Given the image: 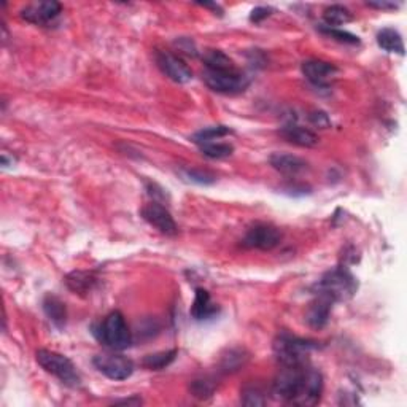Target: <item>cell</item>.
I'll return each mask as SVG.
<instances>
[{
	"label": "cell",
	"instance_id": "cell-1",
	"mask_svg": "<svg viewBox=\"0 0 407 407\" xmlns=\"http://www.w3.org/2000/svg\"><path fill=\"white\" fill-rule=\"evenodd\" d=\"M323 385L322 372L309 367V365L281 366V371L274 379L272 394L284 403L308 407L320 403Z\"/></svg>",
	"mask_w": 407,
	"mask_h": 407
},
{
	"label": "cell",
	"instance_id": "cell-2",
	"mask_svg": "<svg viewBox=\"0 0 407 407\" xmlns=\"http://www.w3.org/2000/svg\"><path fill=\"white\" fill-rule=\"evenodd\" d=\"M318 348L314 341L300 339V337L281 333L274 341V355L281 366L294 367L309 365V355Z\"/></svg>",
	"mask_w": 407,
	"mask_h": 407
},
{
	"label": "cell",
	"instance_id": "cell-3",
	"mask_svg": "<svg viewBox=\"0 0 407 407\" xmlns=\"http://www.w3.org/2000/svg\"><path fill=\"white\" fill-rule=\"evenodd\" d=\"M92 333L100 344L115 350V352L126 350L130 344H133V333H130L128 327L126 318L118 310L110 312V314L104 318V322L94 328Z\"/></svg>",
	"mask_w": 407,
	"mask_h": 407
},
{
	"label": "cell",
	"instance_id": "cell-4",
	"mask_svg": "<svg viewBox=\"0 0 407 407\" xmlns=\"http://www.w3.org/2000/svg\"><path fill=\"white\" fill-rule=\"evenodd\" d=\"M318 291L337 303V300H347L355 296L358 290V281L355 275L346 266H339L328 271L318 281Z\"/></svg>",
	"mask_w": 407,
	"mask_h": 407
},
{
	"label": "cell",
	"instance_id": "cell-5",
	"mask_svg": "<svg viewBox=\"0 0 407 407\" xmlns=\"http://www.w3.org/2000/svg\"><path fill=\"white\" fill-rule=\"evenodd\" d=\"M35 356L37 363H39L48 374H51L56 379H59L62 384L72 388L80 387L81 379L77 372V367L73 366V363L68 360L66 355L42 348L37 352Z\"/></svg>",
	"mask_w": 407,
	"mask_h": 407
},
{
	"label": "cell",
	"instance_id": "cell-6",
	"mask_svg": "<svg viewBox=\"0 0 407 407\" xmlns=\"http://www.w3.org/2000/svg\"><path fill=\"white\" fill-rule=\"evenodd\" d=\"M202 80L212 91L231 94V96L243 92L250 85V78L237 67L220 68V71H207V68H204Z\"/></svg>",
	"mask_w": 407,
	"mask_h": 407
},
{
	"label": "cell",
	"instance_id": "cell-7",
	"mask_svg": "<svg viewBox=\"0 0 407 407\" xmlns=\"http://www.w3.org/2000/svg\"><path fill=\"white\" fill-rule=\"evenodd\" d=\"M92 365L110 380H126L134 372V363L120 353H100L94 356Z\"/></svg>",
	"mask_w": 407,
	"mask_h": 407
},
{
	"label": "cell",
	"instance_id": "cell-8",
	"mask_svg": "<svg viewBox=\"0 0 407 407\" xmlns=\"http://www.w3.org/2000/svg\"><path fill=\"white\" fill-rule=\"evenodd\" d=\"M281 242V233L279 228L267 223H256L250 228L242 239V245L252 250H261V252H271L279 247Z\"/></svg>",
	"mask_w": 407,
	"mask_h": 407
},
{
	"label": "cell",
	"instance_id": "cell-9",
	"mask_svg": "<svg viewBox=\"0 0 407 407\" xmlns=\"http://www.w3.org/2000/svg\"><path fill=\"white\" fill-rule=\"evenodd\" d=\"M303 75L305 80L317 87H329L334 83L339 68L334 64L320 59H308L303 62Z\"/></svg>",
	"mask_w": 407,
	"mask_h": 407
},
{
	"label": "cell",
	"instance_id": "cell-10",
	"mask_svg": "<svg viewBox=\"0 0 407 407\" xmlns=\"http://www.w3.org/2000/svg\"><path fill=\"white\" fill-rule=\"evenodd\" d=\"M156 64L159 71L171 78L175 83H188L193 78L191 68L180 56L171 51H158L156 53Z\"/></svg>",
	"mask_w": 407,
	"mask_h": 407
},
{
	"label": "cell",
	"instance_id": "cell-11",
	"mask_svg": "<svg viewBox=\"0 0 407 407\" xmlns=\"http://www.w3.org/2000/svg\"><path fill=\"white\" fill-rule=\"evenodd\" d=\"M142 217L150 226H153L159 231L161 234L175 236L177 234V223L164 205L159 202H150L142 209Z\"/></svg>",
	"mask_w": 407,
	"mask_h": 407
},
{
	"label": "cell",
	"instance_id": "cell-12",
	"mask_svg": "<svg viewBox=\"0 0 407 407\" xmlns=\"http://www.w3.org/2000/svg\"><path fill=\"white\" fill-rule=\"evenodd\" d=\"M61 11L62 5L54 0H49V2L28 5L26 8L21 10V18L30 24H37V26H47L61 15Z\"/></svg>",
	"mask_w": 407,
	"mask_h": 407
},
{
	"label": "cell",
	"instance_id": "cell-13",
	"mask_svg": "<svg viewBox=\"0 0 407 407\" xmlns=\"http://www.w3.org/2000/svg\"><path fill=\"white\" fill-rule=\"evenodd\" d=\"M333 299L317 293L315 299L312 300L308 310H305V322L312 329H322L327 327L331 318V312H333Z\"/></svg>",
	"mask_w": 407,
	"mask_h": 407
},
{
	"label": "cell",
	"instance_id": "cell-14",
	"mask_svg": "<svg viewBox=\"0 0 407 407\" xmlns=\"http://www.w3.org/2000/svg\"><path fill=\"white\" fill-rule=\"evenodd\" d=\"M269 164H271L275 171L288 175V177H296V175L303 174L308 169V162L296 154L288 153H274L269 158Z\"/></svg>",
	"mask_w": 407,
	"mask_h": 407
},
{
	"label": "cell",
	"instance_id": "cell-15",
	"mask_svg": "<svg viewBox=\"0 0 407 407\" xmlns=\"http://www.w3.org/2000/svg\"><path fill=\"white\" fill-rule=\"evenodd\" d=\"M280 135L284 137L286 142L293 143V145H298V147H304V148H312V147H317L318 142V135L314 133V130H310L308 128H303L299 126V124H294L290 123L286 124L280 129Z\"/></svg>",
	"mask_w": 407,
	"mask_h": 407
},
{
	"label": "cell",
	"instance_id": "cell-16",
	"mask_svg": "<svg viewBox=\"0 0 407 407\" xmlns=\"http://www.w3.org/2000/svg\"><path fill=\"white\" fill-rule=\"evenodd\" d=\"M218 314L217 304L212 303V298L207 290L204 288H198L196 296H194L191 305V317L198 322L209 320V318L215 317Z\"/></svg>",
	"mask_w": 407,
	"mask_h": 407
},
{
	"label": "cell",
	"instance_id": "cell-17",
	"mask_svg": "<svg viewBox=\"0 0 407 407\" xmlns=\"http://www.w3.org/2000/svg\"><path fill=\"white\" fill-rule=\"evenodd\" d=\"M66 285L75 294H87L96 288L99 279L92 272L87 271H73L66 277Z\"/></svg>",
	"mask_w": 407,
	"mask_h": 407
},
{
	"label": "cell",
	"instance_id": "cell-18",
	"mask_svg": "<svg viewBox=\"0 0 407 407\" xmlns=\"http://www.w3.org/2000/svg\"><path fill=\"white\" fill-rule=\"evenodd\" d=\"M43 310H45L48 320L51 322L54 327L64 328L67 322V310L66 304L62 303L59 298L53 296V294H47L45 299H43Z\"/></svg>",
	"mask_w": 407,
	"mask_h": 407
},
{
	"label": "cell",
	"instance_id": "cell-19",
	"mask_svg": "<svg viewBox=\"0 0 407 407\" xmlns=\"http://www.w3.org/2000/svg\"><path fill=\"white\" fill-rule=\"evenodd\" d=\"M377 43L382 49H385L388 53H396L399 56L404 54V43L403 37L393 28H385L379 30L377 34Z\"/></svg>",
	"mask_w": 407,
	"mask_h": 407
},
{
	"label": "cell",
	"instance_id": "cell-20",
	"mask_svg": "<svg viewBox=\"0 0 407 407\" xmlns=\"http://www.w3.org/2000/svg\"><path fill=\"white\" fill-rule=\"evenodd\" d=\"M248 353L243 348H229L226 353L221 355L220 360V371L223 372H237L239 369L247 365Z\"/></svg>",
	"mask_w": 407,
	"mask_h": 407
},
{
	"label": "cell",
	"instance_id": "cell-21",
	"mask_svg": "<svg viewBox=\"0 0 407 407\" xmlns=\"http://www.w3.org/2000/svg\"><path fill=\"white\" fill-rule=\"evenodd\" d=\"M323 20H324V26L328 28H339L344 26L353 20L352 13L350 10L342 7V5H331V7H327L323 11Z\"/></svg>",
	"mask_w": 407,
	"mask_h": 407
},
{
	"label": "cell",
	"instance_id": "cell-22",
	"mask_svg": "<svg viewBox=\"0 0 407 407\" xmlns=\"http://www.w3.org/2000/svg\"><path fill=\"white\" fill-rule=\"evenodd\" d=\"M178 352L177 350H167V352H158L147 355L145 358L142 360L143 367L150 369V371H161V369H166L167 366H171L172 363L177 358Z\"/></svg>",
	"mask_w": 407,
	"mask_h": 407
},
{
	"label": "cell",
	"instance_id": "cell-23",
	"mask_svg": "<svg viewBox=\"0 0 407 407\" xmlns=\"http://www.w3.org/2000/svg\"><path fill=\"white\" fill-rule=\"evenodd\" d=\"M200 152H202L204 156H207L210 159H224L229 158L231 154L234 153V147L231 143L226 142H205L200 143Z\"/></svg>",
	"mask_w": 407,
	"mask_h": 407
},
{
	"label": "cell",
	"instance_id": "cell-24",
	"mask_svg": "<svg viewBox=\"0 0 407 407\" xmlns=\"http://www.w3.org/2000/svg\"><path fill=\"white\" fill-rule=\"evenodd\" d=\"M215 390H217V382L212 377L194 379L190 385L191 394L198 399H209L210 396H214Z\"/></svg>",
	"mask_w": 407,
	"mask_h": 407
},
{
	"label": "cell",
	"instance_id": "cell-25",
	"mask_svg": "<svg viewBox=\"0 0 407 407\" xmlns=\"http://www.w3.org/2000/svg\"><path fill=\"white\" fill-rule=\"evenodd\" d=\"M233 130H231L228 126H210L205 128L202 130H199L193 135V140L196 143H205V142H214V140H220L221 137L229 135Z\"/></svg>",
	"mask_w": 407,
	"mask_h": 407
},
{
	"label": "cell",
	"instance_id": "cell-26",
	"mask_svg": "<svg viewBox=\"0 0 407 407\" xmlns=\"http://www.w3.org/2000/svg\"><path fill=\"white\" fill-rule=\"evenodd\" d=\"M241 401L243 406H265L267 403L266 393L258 385H247L242 390Z\"/></svg>",
	"mask_w": 407,
	"mask_h": 407
},
{
	"label": "cell",
	"instance_id": "cell-27",
	"mask_svg": "<svg viewBox=\"0 0 407 407\" xmlns=\"http://www.w3.org/2000/svg\"><path fill=\"white\" fill-rule=\"evenodd\" d=\"M320 30L323 34H327L329 37H333L337 42H342V43H348V45H358L360 39L353 34L347 32V30H342L339 28H328V26H322Z\"/></svg>",
	"mask_w": 407,
	"mask_h": 407
},
{
	"label": "cell",
	"instance_id": "cell-28",
	"mask_svg": "<svg viewBox=\"0 0 407 407\" xmlns=\"http://www.w3.org/2000/svg\"><path fill=\"white\" fill-rule=\"evenodd\" d=\"M183 174L188 180L198 185H212L217 180L212 174L204 172V171H196V169H188V171H185Z\"/></svg>",
	"mask_w": 407,
	"mask_h": 407
},
{
	"label": "cell",
	"instance_id": "cell-29",
	"mask_svg": "<svg viewBox=\"0 0 407 407\" xmlns=\"http://www.w3.org/2000/svg\"><path fill=\"white\" fill-rule=\"evenodd\" d=\"M309 120L312 124H314V126L320 129H327L331 126L329 118L327 114H324V111H312V114L309 115Z\"/></svg>",
	"mask_w": 407,
	"mask_h": 407
},
{
	"label": "cell",
	"instance_id": "cell-30",
	"mask_svg": "<svg viewBox=\"0 0 407 407\" xmlns=\"http://www.w3.org/2000/svg\"><path fill=\"white\" fill-rule=\"evenodd\" d=\"M271 15H272V8H269V7H256L252 11V15H250V21H252V23H261L262 20H266V18L271 16Z\"/></svg>",
	"mask_w": 407,
	"mask_h": 407
},
{
	"label": "cell",
	"instance_id": "cell-31",
	"mask_svg": "<svg viewBox=\"0 0 407 407\" xmlns=\"http://www.w3.org/2000/svg\"><path fill=\"white\" fill-rule=\"evenodd\" d=\"M401 4H394V2H367V7L371 8H377V10H394L398 8Z\"/></svg>",
	"mask_w": 407,
	"mask_h": 407
},
{
	"label": "cell",
	"instance_id": "cell-32",
	"mask_svg": "<svg viewBox=\"0 0 407 407\" xmlns=\"http://www.w3.org/2000/svg\"><path fill=\"white\" fill-rule=\"evenodd\" d=\"M115 404H128V406H139L142 404V399L140 398H129V399H120V401H115Z\"/></svg>",
	"mask_w": 407,
	"mask_h": 407
}]
</instances>
